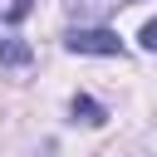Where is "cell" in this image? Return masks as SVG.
<instances>
[{
    "instance_id": "6da1fadb",
    "label": "cell",
    "mask_w": 157,
    "mask_h": 157,
    "mask_svg": "<svg viewBox=\"0 0 157 157\" xmlns=\"http://www.w3.org/2000/svg\"><path fill=\"white\" fill-rule=\"evenodd\" d=\"M64 49H69V54H103V59H113V54H123V39H118L113 29H98V25L83 29V25H78V29L64 34Z\"/></svg>"
},
{
    "instance_id": "7a4b0ae2",
    "label": "cell",
    "mask_w": 157,
    "mask_h": 157,
    "mask_svg": "<svg viewBox=\"0 0 157 157\" xmlns=\"http://www.w3.org/2000/svg\"><path fill=\"white\" fill-rule=\"evenodd\" d=\"M29 59H34V49H29L20 34H0V64H5V69H25Z\"/></svg>"
},
{
    "instance_id": "3957f363",
    "label": "cell",
    "mask_w": 157,
    "mask_h": 157,
    "mask_svg": "<svg viewBox=\"0 0 157 157\" xmlns=\"http://www.w3.org/2000/svg\"><path fill=\"white\" fill-rule=\"evenodd\" d=\"M69 113H74V118H83V123H103V118H108V113H103V103H93L88 93H74Z\"/></svg>"
},
{
    "instance_id": "277c9868",
    "label": "cell",
    "mask_w": 157,
    "mask_h": 157,
    "mask_svg": "<svg viewBox=\"0 0 157 157\" xmlns=\"http://www.w3.org/2000/svg\"><path fill=\"white\" fill-rule=\"evenodd\" d=\"M137 39H142V49H152V54H157V20H147V25H142V34H137Z\"/></svg>"
},
{
    "instance_id": "5b68a950",
    "label": "cell",
    "mask_w": 157,
    "mask_h": 157,
    "mask_svg": "<svg viewBox=\"0 0 157 157\" xmlns=\"http://www.w3.org/2000/svg\"><path fill=\"white\" fill-rule=\"evenodd\" d=\"M118 5H132V0H118Z\"/></svg>"
}]
</instances>
